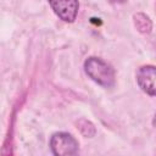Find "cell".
Instances as JSON below:
<instances>
[{
	"mask_svg": "<svg viewBox=\"0 0 156 156\" xmlns=\"http://www.w3.org/2000/svg\"><path fill=\"white\" fill-rule=\"evenodd\" d=\"M111 2H115V4H123L126 2V0H110Z\"/></svg>",
	"mask_w": 156,
	"mask_h": 156,
	"instance_id": "8992f818",
	"label": "cell"
},
{
	"mask_svg": "<svg viewBox=\"0 0 156 156\" xmlns=\"http://www.w3.org/2000/svg\"><path fill=\"white\" fill-rule=\"evenodd\" d=\"M50 149L56 156H69L78 152L79 144L69 133L57 132L50 138Z\"/></svg>",
	"mask_w": 156,
	"mask_h": 156,
	"instance_id": "7a4b0ae2",
	"label": "cell"
},
{
	"mask_svg": "<svg viewBox=\"0 0 156 156\" xmlns=\"http://www.w3.org/2000/svg\"><path fill=\"white\" fill-rule=\"evenodd\" d=\"M152 124L156 127V115H155V117H154V119H152Z\"/></svg>",
	"mask_w": 156,
	"mask_h": 156,
	"instance_id": "52a82bcc",
	"label": "cell"
},
{
	"mask_svg": "<svg viewBox=\"0 0 156 156\" xmlns=\"http://www.w3.org/2000/svg\"><path fill=\"white\" fill-rule=\"evenodd\" d=\"M133 22H134V26L138 29V32H140L143 34H147L152 29V22L150 20V17L143 12L135 13L133 16Z\"/></svg>",
	"mask_w": 156,
	"mask_h": 156,
	"instance_id": "5b68a950",
	"label": "cell"
},
{
	"mask_svg": "<svg viewBox=\"0 0 156 156\" xmlns=\"http://www.w3.org/2000/svg\"><path fill=\"white\" fill-rule=\"evenodd\" d=\"M48 2L55 15L63 22L72 23L76 21L79 10L78 0H48Z\"/></svg>",
	"mask_w": 156,
	"mask_h": 156,
	"instance_id": "3957f363",
	"label": "cell"
},
{
	"mask_svg": "<svg viewBox=\"0 0 156 156\" xmlns=\"http://www.w3.org/2000/svg\"><path fill=\"white\" fill-rule=\"evenodd\" d=\"M136 83L147 95L156 96V66L145 65L136 71Z\"/></svg>",
	"mask_w": 156,
	"mask_h": 156,
	"instance_id": "277c9868",
	"label": "cell"
},
{
	"mask_svg": "<svg viewBox=\"0 0 156 156\" xmlns=\"http://www.w3.org/2000/svg\"><path fill=\"white\" fill-rule=\"evenodd\" d=\"M84 71L91 80L104 88H112L115 85L116 76L113 68L100 57H88L84 61Z\"/></svg>",
	"mask_w": 156,
	"mask_h": 156,
	"instance_id": "6da1fadb",
	"label": "cell"
}]
</instances>
